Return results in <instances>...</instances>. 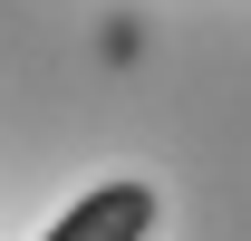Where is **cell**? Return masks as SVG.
Listing matches in <instances>:
<instances>
[{"label": "cell", "mask_w": 251, "mask_h": 241, "mask_svg": "<svg viewBox=\"0 0 251 241\" xmlns=\"http://www.w3.org/2000/svg\"><path fill=\"white\" fill-rule=\"evenodd\" d=\"M155 232V183H97V193H77V203L49 222L39 241H145Z\"/></svg>", "instance_id": "obj_1"}]
</instances>
